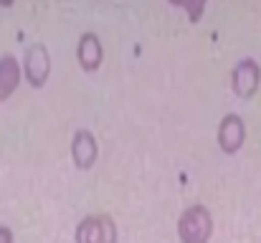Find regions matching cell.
I'll list each match as a JSON object with an SVG mask.
<instances>
[{
    "label": "cell",
    "mask_w": 261,
    "mask_h": 243,
    "mask_svg": "<svg viewBox=\"0 0 261 243\" xmlns=\"http://www.w3.org/2000/svg\"><path fill=\"white\" fill-rule=\"evenodd\" d=\"M180 243H208L213 238V215L203 203L188 205L177 218Z\"/></svg>",
    "instance_id": "obj_1"
},
{
    "label": "cell",
    "mask_w": 261,
    "mask_h": 243,
    "mask_svg": "<svg viewBox=\"0 0 261 243\" xmlns=\"http://www.w3.org/2000/svg\"><path fill=\"white\" fill-rule=\"evenodd\" d=\"M119 231L112 215L107 213H91L76 223L74 243H117Z\"/></svg>",
    "instance_id": "obj_2"
},
{
    "label": "cell",
    "mask_w": 261,
    "mask_h": 243,
    "mask_svg": "<svg viewBox=\"0 0 261 243\" xmlns=\"http://www.w3.org/2000/svg\"><path fill=\"white\" fill-rule=\"evenodd\" d=\"M20 66H23V76L28 81V86L43 89L48 76H51V53H48V48L43 43H38V41L31 43L25 48V53H23Z\"/></svg>",
    "instance_id": "obj_3"
},
{
    "label": "cell",
    "mask_w": 261,
    "mask_h": 243,
    "mask_svg": "<svg viewBox=\"0 0 261 243\" xmlns=\"http://www.w3.org/2000/svg\"><path fill=\"white\" fill-rule=\"evenodd\" d=\"M261 86V66L254 59H241L231 69V91L241 101H251L259 94Z\"/></svg>",
    "instance_id": "obj_4"
},
{
    "label": "cell",
    "mask_w": 261,
    "mask_h": 243,
    "mask_svg": "<svg viewBox=\"0 0 261 243\" xmlns=\"http://www.w3.org/2000/svg\"><path fill=\"white\" fill-rule=\"evenodd\" d=\"M216 137H218V147H221L223 155H236L244 147V142H246V122H244V117L236 114V112H228L218 122Z\"/></svg>",
    "instance_id": "obj_5"
},
{
    "label": "cell",
    "mask_w": 261,
    "mask_h": 243,
    "mask_svg": "<svg viewBox=\"0 0 261 243\" xmlns=\"http://www.w3.org/2000/svg\"><path fill=\"white\" fill-rule=\"evenodd\" d=\"M76 61H79V66H82L84 74H94V71L101 69V64H104V46H101V38L94 31H84L79 36Z\"/></svg>",
    "instance_id": "obj_6"
},
{
    "label": "cell",
    "mask_w": 261,
    "mask_h": 243,
    "mask_svg": "<svg viewBox=\"0 0 261 243\" xmlns=\"http://www.w3.org/2000/svg\"><path fill=\"white\" fill-rule=\"evenodd\" d=\"M99 157V145L94 132L89 129H76L71 137V162L76 165V170H91Z\"/></svg>",
    "instance_id": "obj_7"
},
{
    "label": "cell",
    "mask_w": 261,
    "mask_h": 243,
    "mask_svg": "<svg viewBox=\"0 0 261 243\" xmlns=\"http://www.w3.org/2000/svg\"><path fill=\"white\" fill-rule=\"evenodd\" d=\"M20 79H23V66L18 64V59L10 53H3L0 56V104L15 94Z\"/></svg>",
    "instance_id": "obj_8"
},
{
    "label": "cell",
    "mask_w": 261,
    "mask_h": 243,
    "mask_svg": "<svg viewBox=\"0 0 261 243\" xmlns=\"http://www.w3.org/2000/svg\"><path fill=\"white\" fill-rule=\"evenodd\" d=\"M185 8L193 18V23H198V18L203 15V8H205V0H185Z\"/></svg>",
    "instance_id": "obj_9"
},
{
    "label": "cell",
    "mask_w": 261,
    "mask_h": 243,
    "mask_svg": "<svg viewBox=\"0 0 261 243\" xmlns=\"http://www.w3.org/2000/svg\"><path fill=\"white\" fill-rule=\"evenodd\" d=\"M0 243H15V236L8 226H0Z\"/></svg>",
    "instance_id": "obj_10"
},
{
    "label": "cell",
    "mask_w": 261,
    "mask_h": 243,
    "mask_svg": "<svg viewBox=\"0 0 261 243\" xmlns=\"http://www.w3.org/2000/svg\"><path fill=\"white\" fill-rule=\"evenodd\" d=\"M0 5H13V0H0Z\"/></svg>",
    "instance_id": "obj_11"
}]
</instances>
